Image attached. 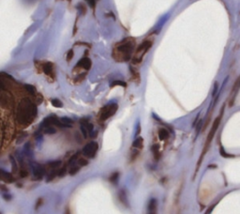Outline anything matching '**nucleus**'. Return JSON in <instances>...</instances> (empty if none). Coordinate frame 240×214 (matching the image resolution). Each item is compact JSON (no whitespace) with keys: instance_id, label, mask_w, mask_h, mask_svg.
I'll return each instance as SVG.
<instances>
[{"instance_id":"obj_1","label":"nucleus","mask_w":240,"mask_h":214,"mask_svg":"<svg viewBox=\"0 0 240 214\" xmlns=\"http://www.w3.org/2000/svg\"><path fill=\"white\" fill-rule=\"evenodd\" d=\"M136 41L133 38H126L121 42H117L113 47V57L118 62H125L130 60L134 52Z\"/></svg>"},{"instance_id":"obj_2","label":"nucleus","mask_w":240,"mask_h":214,"mask_svg":"<svg viewBox=\"0 0 240 214\" xmlns=\"http://www.w3.org/2000/svg\"><path fill=\"white\" fill-rule=\"evenodd\" d=\"M37 115V106L29 99L21 101L17 110V119L21 124H30Z\"/></svg>"},{"instance_id":"obj_3","label":"nucleus","mask_w":240,"mask_h":214,"mask_svg":"<svg viewBox=\"0 0 240 214\" xmlns=\"http://www.w3.org/2000/svg\"><path fill=\"white\" fill-rule=\"evenodd\" d=\"M223 112H224V106L222 107V110L220 111L219 115L218 118L214 120V123H213L212 127H211V129H210V132H209V133H208V135H207L206 141H205V143L204 149H203V151H202V154H201L200 159H199V161H198V163H197V170L199 169L200 165H201V163H202V161H203V159H204V157H205V155L206 154V152H207V150H208V149H209V147H210V145H211V142H212V140H213V138H214V136H215V134H216V132H217V130H218V128H219V124H220V121H222V115H223Z\"/></svg>"},{"instance_id":"obj_4","label":"nucleus","mask_w":240,"mask_h":214,"mask_svg":"<svg viewBox=\"0 0 240 214\" xmlns=\"http://www.w3.org/2000/svg\"><path fill=\"white\" fill-rule=\"evenodd\" d=\"M152 46V41H146L143 42L135 51V55L133 56L132 62L133 64H138L142 61L143 56L146 54V52L150 49Z\"/></svg>"},{"instance_id":"obj_5","label":"nucleus","mask_w":240,"mask_h":214,"mask_svg":"<svg viewBox=\"0 0 240 214\" xmlns=\"http://www.w3.org/2000/svg\"><path fill=\"white\" fill-rule=\"evenodd\" d=\"M118 109V105L116 102L113 103H109L107 105H105L103 108L100 110V119L101 121H105L107 120L108 119H110L111 116H113L114 114L117 113Z\"/></svg>"},{"instance_id":"obj_6","label":"nucleus","mask_w":240,"mask_h":214,"mask_svg":"<svg viewBox=\"0 0 240 214\" xmlns=\"http://www.w3.org/2000/svg\"><path fill=\"white\" fill-rule=\"evenodd\" d=\"M98 149H99V144L97 142L92 141L84 145V148L83 149V154L88 158H94L96 153L98 151Z\"/></svg>"},{"instance_id":"obj_7","label":"nucleus","mask_w":240,"mask_h":214,"mask_svg":"<svg viewBox=\"0 0 240 214\" xmlns=\"http://www.w3.org/2000/svg\"><path fill=\"white\" fill-rule=\"evenodd\" d=\"M32 171H33L34 177H36L39 179H42V177L44 176V173H45L44 167L40 163H32Z\"/></svg>"},{"instance_id":"obj_8","label":"nucleus","mask_w":240,"mask_h":214,"mask_svg":"<svg viewBox=\"0 0 240 214\" xmlns=\"http://www.w3.org/2000/svg\"><path fill=\"white\" fill-rule=\"evenodd\" d=\"M91 65H92V62H91V60L89 59L88 57H82L81 59L78 61L76 67H77V68H83V69L88 71V70H90Z\"/></svg>"},{"instance_id":"obj_9","label":"nucleus","mask_w":240,"mask_h":214,"mask_svg":"<svg viewBox=\"0 0 240 214\" xmlns=\"http://www.w3.org/2000/svg\"><path fill=\"white\" fill-rule=\"evenodd\" d=\"M73 124V121L70 118H61L59 119V121L57 123V127H61V128H71Z\"/></svg>"},{"instance_id":"obj_10","label":"nucleus","mask_w":240,"mask_h":214,"mask_svg":"<svg viewBox=\"0 0 240 214\" xmlns=\"http://www.w3.org/2000/svg\"><path fill=\"white\" fill-rule=\"evenodd\" d=\"M42 71L48 76H53L54 74V64L52 62H45L42 65Z\"/></svg>"},{"instance_id":"obj_11","label":"nucleus","mask_w":240,"mask_h":214,"mask_svg":"<svg viewBox=\"0 0 240 214\" xmlns=\"http://www.w3.org/2000/svg\"><path fill=\"white\" fill-rule=\"evenodd\" d=\"M0 174H1V179L5 182H8V183H11L13 181V177L11 173L8 172H6L4 169H0Z\"/></svg>"},{"instance_id":"obj_12","label":"nucleus","mask_w":240,"mask_h":214,"mask_svg":"<svg viewBox=\"0 0 240 214\" xmlns=\"http://www.w3.org/2000/svg\"><path fill=\"white\" fill-rule=\"evenodd\" d=\"M147 214H157V200L155 198H152L149 201Z\"/></svg>"},{"instance_id":"obj_13","label":"nucleus","mask_w":240,"mask_h":214,"mask_svg":"<svg viewBox=\"0 0 240 214\" xmlns=\"http://www.w3.org/2000/svg\"><path fill=\"white\" fill-rule=\"evenodd\" d=\"M159 140H161V141H164V140H166V139H168L169 138V136H170V133H169V132L166 130V129H164V128H160L159 130Z\"/></svg>"},{"instance_id":"obj_14","label":"nucleus","mask_w":240,"mask_h":214,"mask_svg":"<svg viewBox=\"0 0 240 214\" xmlns=\"http://www.w3.org/2000/svg\"><path fill=\"white\" fill-rule=\"evenodd\" d=\"M118 197H119V200L122 204H124L126 207H129V202H128V197H127V194L125 192L124 190H121L119 191L118 192Z\"/></svg>"},{"instance_id":"obj_15","label":"nucleus","mask_w":240,"mask_h":214,"mask_svg":"<svg viewBox=\"0 0 240 214\" xmlns=\"http://www.w3.org/2000/svg\"><path fill=\"white\" fill-rule=\"evenodd\" d=\"M151 151L153 153V155H154V159L156 161H158L160 157V154H159V145L155 144V145H153L152 147H151Z\"/></svg>"},{"instance_id":"obj_16","label":"nucleus","mask_w":240,"mask_h":214,"mask_svg":"<svg viewBox=\"0 0 240 214\" xmlns=\"http://www.w3.org/2000/svg\"><path fill=\"white\" fill-rule=\"evenodd\" d=\"M132 147L134 149H143V139L142 137H137L135 140L133 141Z\"/></svg>"},{"instance_id":"obj_17","label":"nucleus","mask_w":240,"mask_h":214,"mask_svg":"<svg viewBox=\"0 0 240 214\" xmlns=\"http://www.w3.org/2000/svg\"><path fill=\"white\" fill-rule=\"evenodd\" d=\"M25 89H26V91L29 93L30 95L32 96H35L37 94V91H36V89H35V86L31 85H25Z\"/></svg>"},{"instance_id":"obj_18","label":"nucleus","mask_w":240,"mask_h":214,"mask_svg":"<svg viewBox=\"0 0 240 214\" xmlns=\"http://www.w3.org/2000/svg\"><path fill=\"white\" fill-rule=\"evenodd\" d=\"M43 132L46 133V134H54L56 132L55 129L53 127V126H48V127H45L43 128Z\"/></svg>"},{"instance_id":"obj_19","label":"nucleus","mask_w":240,"mask_h":214,"mask_svg":"<svg viewBox=\"0 0 240 214\" xmlns=\"http://www.w3.org/2000/svg\"><path fill=\"white\" fill-rule=\"evenodd\" d=\"M51 103H52L53 106L56 107V108H61V107L63 106L62 102H61L60 100H58V99H53V100L51 101Z\"/></svg>"},{"instance_id":"obj_20","label":"nucleus","mask_w":240,"mask_h":214,"mask_svg":"<svg viewBox=\"0 0 240 214\" xmlns=\"http://www.w3.org/2000/svg\"><path fill=\"white\" fill-rule=\"evenodd\" d=\"M117 85H120V86H124L126 87L127 86V84L123 82V81H113V83H111L110 86L111 87H113V86H117Z\"/></svg>"},{"instance_id":"obj_21","label":"nucleus","mask_w":240,"mask_h":214,"mask_svg":"<svg viewBox=\"0 0 240 214\" xmlns=\"http://www.w3.org/2000/svg\"><path fill=\"white\" fill-rule=\"evenodd\" d=\"M60 163H61L60 161H54V162H49L48 165H49V166H50L51 168L54 169V168H57V167H58L59 165H60Z\"/></svg>"},{"instance_id":"obj_22","label":"nucleus","mask_w":240,"mask_h":214,"mask_svg":"<svg viewBox=\"0 0 240 214\" xmlns=\"http://www.w3.org/2000/svg\"><path fill=\"white\" fill-rule=\"evenodd\" d=\"M219 153H220V155H222V157H225V158H232V157H234L233 155H230V154L226 153L222 147H220V149H219Z\"/></svg>"},{"instance_id":"obj_23","label":"nucleus","mask_w":240,"mask_h":214,"mask_svg":"<svg viewBox=\"0 0 240 214\" xmlns=\"http://www.w3.org/2000/svg\"><path fill=\"white\" fill-rule=\"evenodd\" d=\"M118 177H119V174L117 173V172H116V173H113L112 176L110 177V180H111V182H113V183H117V179H118Z\"/></svg>"},{"instance_id":"obj_24","label":"nucleus","mask_w":240,"mask_h":214,"mask_svg":"<svg viewBox=\"0 0 240 214\" xmlns=\"http://www.w3.org/2000/svg\"><path fill=\"white\" fill-rule=\"evenodd\" d=\"M9 159H11V162H12V171L15 172L17 170V163H16V160L13 158V156H9Z\"/></svg>"},{"instance_id":"obj_25","label":"nucleus","mask_w":240,"mask_h":214,"mask_svg":"<svg viewBox=\"0 0 240 214\" xmlns=\"http://www.w3.org/2000/svg\"><path fill=\"white\" fill-rule=\"evenodd\" d=\"M57 175V173H56V171H54V172H51L49 175H48V177H47V179H46V181L47 182H50L51 180H53L54 178H55V176Z\"/></svg>"},{"instance_id":"obj_26","label":"nucleus","mask_w":240,"mask_h":214,"mask_svg":"<svg viewBox=\"0 0 240 214\" xmlns=\"http://www.w3.org/2000/svg\"><path fill=\"white\" fill-rule=\"evenodd\" d=\"M78 171H79V166H75V165H72L71 168V169H70V171H69V173H70V175H71V176H73V175L77 174V173H78Z\"/></svg>"},{"instance_id":"obj_27","label":"nucleus","mask_w":240,"mask_h":214,"mask_svg":"<svg viewBox=\"0 0 240 214\" xmlns=\"http://www.w3.org/2000/svg\"><path fill=\"white\" fill-rule=\"evenodd\" d=\"M66 173H67V167H66V166H64V167L60 168V169H59V171L57 172V176H58L59 178H62V177H64V176H65Z\"/></svg>"},{"instance_id":"obj_28","label":"nucleus","mask_w":240,"mask_h":214,"mask_svg":"<svg viewBox=\"0 0 240 214\" xmlns=\"http://www.w3.org/2000/svg\"><path fill=\"white\" fill-rule=\"evenodd\" d=\"M78 159V154H74L71 157V159L69 160V165H73L75 163V162L77 161Z\"/></svg>"},{"instance_id":"obj_29","label":"nucleus","mask_w":240,"mask_h":214,"mask_svg":"<svg viewBox=\"0 0 240 214\" xmlns=\"http://www.w3.org/2000/svg\"><path fill=\"white\" fill-rule=\"evenodd\" d=\"M73 50L71 49V50H70L69 52H68V54H67V60L68 61H71V59H72V57H73Z\"/></svg>"},{"instance_id":"obj_30","label":"nucleus","mask_w":240,"mask_h":214,"mask_svg":"<svg viewBox=\"0 0 240 214\" xmlns=\"http://www.w3.org/2000/svg\"><path fill=\"white\" fill-rule=\"evenodd\" d=\"M86 1L88 2L89 6H90L92 8H95V7H96V2H97L98 0H86Z\"/></svg>"},{"instance_id":"obj_31","label":"nucleus","mask_w":240,"mask_h":214,"mask_svg":"<svg viewBox=\"0 0 240 214\" xmlns=\"http://www.w3.org/2000/svg\"><path fill=\"white\" fill-rule=\"evenodd\" d=\"M79 163H80V165H82V166H85V165H87L88 162L86 160H84V159H80L79 160Z\"/></svg>"},{"instance_id":"obj_32","label":"nucleus","mask_w":240,"mask_h":214,"mask_svg":"<svg viewBox=\"0 0 240 214\" xmlns=\"http://www.w3.org/2000/svg\"><path fill=\"white\" fill-rule=\"evenodd\" d=\"M27 175H28V173H27V171H25V169L22 170V171L20 172V176H21L22 178H25V177H27Z\"/></svg>"},{"instance_id":"obj_33","label":"nucleus","mask_w":240,"mask_h":214,"mask_svg":"<svg viewBox=\"0 0 240 214\" xmlns=\"http://www.w3.org/2000/svg\"><path fill=\"white\" fill-rule=\"evenodd\" d=\"M3 197H4L6 200H11V199H12V196H11V194H8H8H5V193H4V194H3Z\"/></svg>"},{"instance_id":"obj_34","label":"nucleus","mask_w":240,"mask_h":214,"mask_svg":"<svg viewBox=\"0 0 240 214\" xmlns=\"http://www.w3.org/2000/svg\"><path fill=\"white\" fill-rule=\"evenodd\" d=\"M41 202H42V199H41V198H40V199H39V202H37V204H36V209H37L38 208H40V206H41Z\"/></svg>"},{"instance_id":"obj_35","label":"nucleus","mask_w":240,"mask_h":214,"mask_svg":"<svg viewBox=\"0 0 240 214\" xmlns=\"http://www.w3.org/2000/svg\"><path fill=\"white\" fill-rule=\"evenodd\" d=\"M217 90H218V84L216 83V84H215V89H214V91H213V97L216 95V93H217Z\"/></svg>"},{"instance_id":"obj_36","label":"nucleus","mask_w":240,"mask_h":214,"mask_svg":"<svg viewBox=\"0 0 240 214\" xmlns=\"http://www.w3.org/2000/svg\"><path fill=\"white\" fill-rule=\"evenodd\" d=\"M140 132H141V127H140V124L138 123V125H137V132H136V135H138Z\"/></svg>"},{"instance_id":"obj_37","label":"nucleus","mask_w":240,"mask_h":214,"mask_svg":"<svg viewBox=\"0 0 240 214\" xmlns=\"http://www.w3.org/2000/svg\"><path fill=\"white\" fill-rule=\"evenodd\" d=\"M239 80H240V77H239Z\"/></svg>"}]
</instances>
